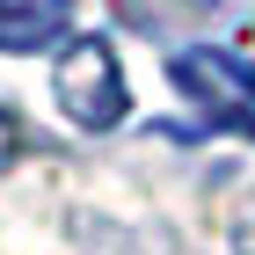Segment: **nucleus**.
<instances>
[{
  "label": "nucleus",
  "instance_id": "obj_2",
  "mask_svg": "<svg viewBox=\"0 0 255 255\" xmlns=\"http://www.w3.org/2000/svg\"><path fill=\"white\" fill-rule=\"evenodd\" d=\"M175 88L190 102H204L219 124H234V131H255V66H241V59H226V51H175Z\"/></svg>",
  "mask_w": 255,
  "mask_h": 255
},
{
  "label": "nucleus",
  "instance_id": "obj_3",
  "mask_svg": "<svg viewBox=\"0 0 255 255\" xmlns=\"http://www.w3.org/2000/svg\"><path fill=\"white\" fill-rule=\"evenodd\" d=\"M73 29V0H0V51H51Z\"/></svg>",
  "mask_w": 255,
  "mask_h": 255
},
{
  "label": "nucleus",
  "instance_id": "obj_1",
  "mask_svg": "<svg viewBox=\"0 0 255 255\" xmlns=\"http://www.w3.org/2000/svg\"><path fill=\"white\" fill-rule=\"evenodd\" d=\"M51 102H59L66 124H80V131H117L124 124L131 88H124V59L110 51V37H73L51 59Z\"/></svg>",
  "mask_w": 255,
  "mask_h": 255
},
{
  "label": "nucleus",
  "instance_id": "obj_4",
  "mask_svg": "<svg viewBox=\"0 0 255 255\" xmlns=\"http://www.w3.org/2000/svg\"><path fill=\"white\" fill-rule=\"evenodd\" d=\"M15 153H22V124H15V110L0 102V175L15 168Z\"/></svg>",
  "mask_w": 255,
  "mask_h": 255
},
{
  "label": "nucleus",
  "instance_id": "obj_5",
  "mask_svg": "<svg viewBox=\"0 0 255 255\" xmlns=\"http://www.w3.org/2000/svg\"><path fill=\"white\" fill-rule=\"evenodd\" d=\"M234 255H255V197H248V212H241V226H234Z\"/></svg>",
  "mask_w": 255,
  "mask_h": 255
}]
</instances>
